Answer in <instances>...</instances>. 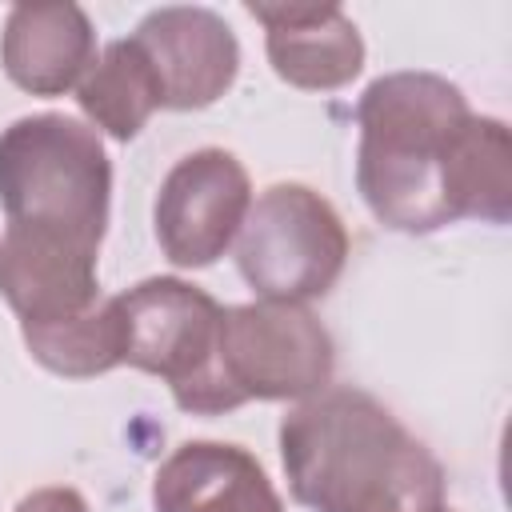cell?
<instances>
[{
	"instance_id": "4fadbf2b",
	"label": "cell",
	"mask_w": 512,
	"mask_h": 512,
	"mask_svg": "<svg viewBox=\"0 0 512 512\" xmlns=\"http://www.w3.org/2000/svg\"><path fill=\"white\" fill-rule=\"evenodd\" d=\"M76 100L84 116L116 140H132L148 116L160 108V88L136 40H112L88 76L76 84Z\"/></svg>"
},
{
	"instance_id": "7a4b0ae2",
	"label": "cell",
	"mask_w": 512,
	"mask_h": 512,
	"mask_svg": "<svg viewBox=\"0 0 512 512\" xmlns=\"http://www.w3.org/2000/svg\"><path fill=\"white\" fill-rule=\"evenodd\" d=\"M472 116L464 92L436 72H388L364 88L356 188L384 228L424 236L460 220L456 160Z\"/></svg>"
},
{
	"instance_id": "3957f363",
	"label": "cell",
	"mask_w": 512,
	"mask_h": 512,
	"mask_svg": "<svg viewBox=\"0 0 512 512\" xmlns=\"http://www.w3.org/2000/svg\"><path fill=\"white\" fill-rule=\"evenodd\" d=\"M112 164L96 128L64 112L20 116L0 132V204L8 224L60 232L100 248Z\"/></svg>"
},
{
	"instance_id": "2e32d148",
	"label": "cell",
	"mask_w": 512,
	"mask_h": 512,
	"mask_svg": "<svg viewBox=\"0 0 512 512\" xmlns=\"http://www.w3.org/2000/svg\"><path fill=\"white\" fill-rule=\"evenodd\" d=\"M440 512H452V508H440Z\"/></svg>"
},
{
	"instance_id": "8992f818",
	"label": "cell",
	"mask_w": 512,
	"mask_h": 512,
	"mask_svg": "<svg viewBox=\"0 0 512 512\" xmlns=\"http://www.w3.org/2000/svg\"><path fill=\"white\" fill-rule=\"evenodd\" d=\"M216 368L232 408L248 400H308L328 388L336 348L312 308L256 300L224 308Z\"/></svg>"
},
{
	"instance_id": "5bb4252c",
	"label": "cell",
	"mask_w": 512,
	"mask_h": 512,
	"mask_svg": "<svg viewBox=\"0 0 512 512\" xmlns=\"http://www.w3.org/2000/svg\"><path fill=\"white\" fill-rule=\"evenodd\" d=\"M20 332H24L32 360L68 380L104 376L116 364H124V332H120L116 296L100 300L92 312L76 320L48 324V328H20Z\"/></svg>"
},
{
	"instance_id": "5b68a950",
	"label": "cell",
	"mask_w": 512,
	"mask_h": 512,
	"mask_svg": "<svg viewBox=\"0 0 512 512\" xmlns=\"http://www.w3.org/2000/svg\"><path fill=\"white\" fill-rule=\"evenodd\" d=\"M344 260L348 228L308 184L264 188L236 232V268L260 300H316L340 280Z\"/></svg>"
},
{
	"instance_id": "7c38bea8",
	"label": "cell",
	"mask_w": 512,
	"mask_h": 512,
	"mask_svg": "<svg viewBox=\"0 0 512 512\" xmlns=\"http://www.w3.org/2000/svg\"><path fill=\"white\" fill-rule=\"evenodd\" d=\"M156 512H284L260 460L224 440L180 444L152 476Z\"/></svg>"
},
{
	"instance_id": "52a82bcc",
	"label": "cell",
	"mask_w": 512,
	"mask_h": 512,
	"mask_svg": "<svg viewBox=\"0 0 512 512\" xmlns=\"http://www.w3.org/2000/svg\"><path fill=\"white\" fill-rule=\"evenodd\" d=\"M252 204L244 164L224 148H196L176 160L156 192V240L176 268H208L236 240Z\"/></svg>"
},
{
	"instance_id": "30bf717a",
	"label": "cell",
	"mask_w": 512,
	"mask_h": 512,
	"mask_svg": "<svg viewBox=\"0 0 512 512\" xmlns=\"http://www.w3.org/2000/svg\"><path fill=\"white\" fill-rule=\"evenodd\" d=\"M264 24V48L272 72L304 92H332L360 76L364 40L356 24L332 0H288V4H248Z\"/></svg>"
},
{
	"instance_id": "8fae6325",
	"label": "cell",
	"mask_w": 512,
	"mask_h": 512,
	"mask_svg": "<svg viewBox=\"0 0 512 512\" xmlns=\"http://www.w3.org/2000/svg\"><path fill=\"white\" fill-rule=\"evenodd\" d=\"M8 80L32 96H64L96 64V32L80 4H12L0 32Z\"/></svg>"
},
{
	"instance_id": "277c9868",
	"label": "cell",
	"mask_w": 512,
	"mask_h": 512,
	"mask_svg": "<svg viewBox=\"0 0 512 512\" xmlns=\"http://www.w3.org/2000/svg\"><path fill=\"white\" fill-rule=\"evenodd\" d=\"M124 364L160 376L172 388L176 408L192 416L232 412L220 384L216 348L224 308L180 276H148L116 296Z\"/></svg>"
},
{
	"instance_id": "6da1fadb",
	"label": "cell",
	"mask_w": 512,
	"mask_h": 512,
	"mask_svg": "<svg viewBox=\"0 0 512 512\" xmlns=\"http://www.w3.org/2000/svg\"><path fill=\"white\" fill-rule=\"evenodd\" d=\"M288 492L312 512H440V460L368 392L324 388L280 420Z\"/></svg>"
},
{
	"instance_id": "9c48e42d",
	"label": "cell",
	"mask_w": 512,
	"mask_h": 512,
	"mask_svg": "<svg viewBox=\"0 0 512 512\" xmlns=\"http://www.w3.org/2000/svg\"><path fill=\"white\" fill-rule=\"evenodd\" d=\"M96 252L60 232L8 224L0 236V296L20 316V328H48L92 312L100 304Z\"/></svg>"
},
{
	"instance_id": "9a60e30c",
	"label": "cell",
	"mask_w": 512,
	"mask_h": 512,
	"mask_svg": "<svg viewBox=\"0 0 512 512\" xmlns=\"http://www.w3.org/2000/svg\"><path fill=\"white\" fill-rule=\"evenodd\" d=\"M16 512H88V500L76 488H36L16 504Z\"/></svg>"
},
{
	"instance_id": "ba28073f",
	"label": "cell",
	"mask_w": 512,
	"mask_h": 512,
	"mask_svg": "<svg viewBox=\"0 0 512 512\" xmlns=\"http://www.w3.org/2000/svg\"><path fill=\"white\" fill-rule=\"evenodd\" d=\"M132 40L152 68V80L160 88V108H176V112L208 108L232 88L240 72V44L212 8H192V4L156 8L140 20Z\"/></svg>"
}]
</instances>
